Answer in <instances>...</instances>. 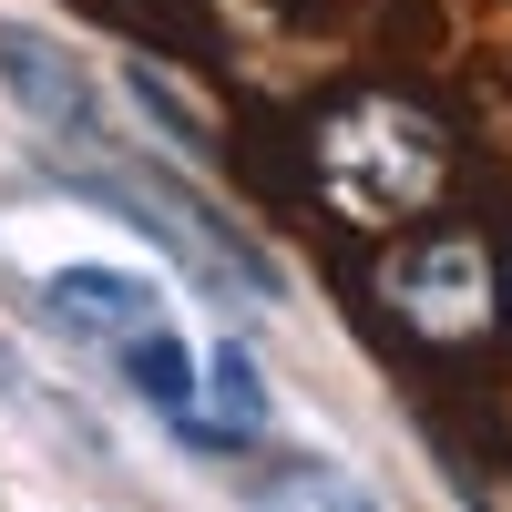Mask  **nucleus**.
Returning <instances> with one entry per match:
<instances>
[{
    "instance_id": "obj_4",
    "label": "nucleus",
    "mask_w": 512,
    "mask_h": 512,
    "mask_svg": "<svg viewBox=\"0 0 512 512\" xmlns=\"http://www.w3.org/2000/svg\"><path fill=\"white\" fill-rule=\"evenodd\" d=\"M41 308H52L62 328H82L93 349H123L134 328L164 318V297H154V277H123V267H62L52 287H41Z\"/></svg>"
},
{
    "instance_id": "obj_3",
    "label": "nucleus",
    "mask_w": 512,
    "mask_h": 512,
    "mask_svg": "<svg viewBox=\"0 0 512 512\" xmlns=\"http://www.w3.org/2000/svg\"><path fill=\"white\" fill-rule=\"evenodd\" d=\"M0 82L31 103V123H52V134H82V144H103V103H93V72H82L62 41H41V31H0Z\"/></svg>"
},
{
    "instance_id": "obj_10",
    "label": "nucleus",
    "mask_w": 512,
    "mask_h": 512,
    "mask_svg": "<svg viewBox=\"0 0 512 512\" xmlns=\"http://www.w3.org/2000/svg\"><path fill=\"white\" fill-rule=\"evenodd\" d=\"M0 390H11V369H0Z\"/></svg>"
},
{
    "instance_id": "obj_2",
    "label": "nucleus",
    "mask_w": 512,
    "mask_h": 512,
    "mask_svg": "<svg viewBox=\"0 0 512 512\" xmlns=\"http://www.w3.org/2000/svg\"><path fill=\"white\" fill-rule=\"evenodd\" d=\"M369 308L390 318V338H410L420 359H482L492 328H502V246L482 226L420 216L369 267Z\"/></svg>"
},
{
    "instance_id": "obj_8",
    "label": "nucleus",
    "mask_w": 512,
    "mask_h": 512,
    "mask_svg": "<svg viewBox=\"0 0 512 512\" xmlns=\"http://www.w3.org/2000/svg\"><path fill=\"white\" fill-rule=\"evenodd\" d=\"M502 328H512V236H502Z\"/></svg>"
},
{
    "instance_id": "obj_7",
    "label": "nucleus",
    "mask_w": 512,
    "mask_h": 512,
    "mask_svg": "<svg viewBox=\"0 0 512 512\" xmlns=\"http://www.w3.org/2000/svg\"><path fill=\"white\" fill-rule=\"evenodd\" d=\"M205 379H216V400H226L236 431H246V441H267V379H256V359L236 349V338H226V349H205Z\"/></svg>"
},
{
    "instance_id": "obj_9",
    "label": "nucleus",
    "mask_w": 512,
    "mask_h": 512,
    "mask_svg": "<svg viewBox=\"0 0 512 512\" xmlns=\"http://www.w3.org/2000/svg\"><path fill=\"white\" fill-rule=\"evenodd\" d=\"M277 11H318V0H277Z\"/></svg>"
},
{
    "instance_id": "obj_1",
    "label": "nucleus",
    "mask_w": 512,
    "mask_h": 512,
    "mask_svg": "<svg viewBox=\"0 0 512 512\" xmlns=\"http://www.w3.org/2000/svg\"><path fill=\"white\" fill-rule=\"evenodd\" d=\"M297 144H308V185L349 226H420L461 185V134L420 93H390V82H349V93L308 103Z\"/></svg>"
},
{
    "instance_id": "obj_6",
    "label": "nucleus",
    "mask_w": 512,
    "mask_h": 512,
    "mask_svg": "<svg viewBox=\"0 0 512 512\" xmlns=\"http://www.w3.org/2000/svg\"><path fill=\"white\" fill-rule=\"evenodd\" d=\"M123 82H134V103H144V113H154V123H164V134H175L185 154H216V123H205V113H195V103H185V93H175V82H164L154 62H123Z\"/></svg>"
},
{
    "instance_id": "obj_5",
    "label": "nucleus",
    "mask_w": 512,
    "mask_h": 512,
    "mask_svg": "<svg viewBox=\"0 0 512 512\" xmlns=\"http://www.w3.org/2000/svg\"><path fill=\"white\" fill-rule=\"evenodd\" d=\"M113 359H123V379H134V390H144L164 420H185V410H195V349H185L164 318H154V328H134Z\"/></svg>"
}]
</instances>
